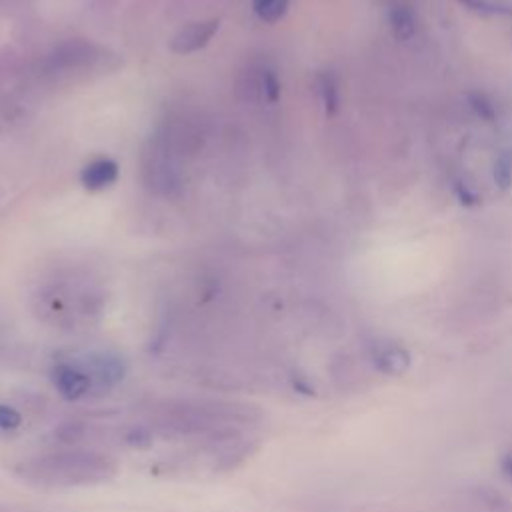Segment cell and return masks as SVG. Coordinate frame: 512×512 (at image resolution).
<instances>
[{
	"mask_svg": "<svg viewBox=\"0 0 512 512\" xmlns=\"http://www.w3.org/2000/svg\"><path fill=\"white\" fill-rule=\"evenodd\" d=\"M494 178H496L500 188H508L510 186V182H512V162H510L508 156H502V158L496 160Z\"/></svg>",
	"mask_w": 512,
	"mask_h": 512,
	"instance_id": "11",
	"label": "cell"
},
{
	"mask_svg": "<svg viewBox=\"0 0 512 512\" xmlns=\"http://www.w3.org/2000/svg\"><path fill=\"white\" fill-rule=\"evenodd\" d=\"M50 382L54 384L60 398L68 402L96 396L90 376L72 356L60 358L50 366Z\"/></svg>",
	"mask_w": 512,
	"mask_h": 512,
	"instance_id": "3",
	"label": "cell"
},
{
	"mask_svg": "<svg viewBox=\"0 0 512 512\" xmlns=\"http://www.w3.org/2000/svg\"><path fill=\"white\" fill-rule=\"evenodd\" d=\"M262 86H264V94H266V98H268L270 102H276V100H278V96H280V82L276 80L274 72L264 70V74H262Z\"/></svg>",
	"mask_w": 512,
	"mask_h": 512,
	"instance_id": "12",
	"label": "cell"
},
{
	"mask_svg": "<svg viewBox=\"0 0 512 512\" xmlns=\"http://www.w3.org/2000/svg\"><path fill=\"white\" fill-rule=\"evenodd\" d=\"M72 358L90 376L96 396L118 386L128 372V364L124 356L112 350H88V352L72 354Z\"/></svg>",
	"mask_w": 512,
	"mask_h": 512,
	"instance_id": "2",
	"label": "cell"
},
{
	"mask_svg": "<svg viewBox=\"0 0 512 512\" xmlns=\"http://www.w3.org/2000/svg\"><path fill=\"white\" fill-rule=\"evenodd\" d=\"M320 92H322L326 112L332 114L338 108V86H336V80L330 74H324L320 78Z\"/></svg>",
	"mask_w": 512,
	"mask_h": 512,
	"instance_id": "9",
	"label": "cell"
},
{
	"mask_svg": "<svg viewBox=\"0 0 512 512\" xmlns=\"http://www.w3.org/2000/svg\"><path fill=\"white\" fill-rule=\"evenodd\" d=\"M372 364L386 374H400L410 366V354L392 342H376L370 348Z\"/></svg>",
	"mask_w": 512,
	"mask_h": 512,
	"instance_id": "5",
	"label": "cell"
},
{
	"mask_svg": "<svg viewBox=\"0 0 512 512\" xmlns=\"http://www.w3.org/2000/svg\"><path fill=\"white\" fill-rule=\"evenodd\" d=\"M22 426V414L10 406L0 402V432H14Z\"/></svg>",
	"mask_w": 512,
	"mask_h": 512,
	"instance_id": "10",
	"label": "cell"
},
{
	"mask_svg": "<svg viewBox=\"0 0 512 512\" xmlns=\"http://www.w3.org/2000/svg\"><path fill=\"white\" fill-rule=\"evenodd\" d=\"M390 24L398 40H408L416 34V16L406 4H396L390 10Z\"/></svg>",
	"mask_w": 512,
	"mask_h": 512,
	"instance_id": "7",
	"label": "cell"
},
{
	"mask_svg": "<svg viewBox=\"0 0 512 512\" xmlns=\"http://www.w3.org/2000/svg\"><path fill=\"white\" fill-rule=\"evenodd\" d=\"M218 30V20H202V22H192L186 28H182L174 40H172V50L178 54H188L194 52L202 46L208 44V40L214 36Z\"/></svg>",
	"mask_w": 512,
	"mask_h": 512,
	"instance_id": "4",
	"label": "cell"
},
{
	"mask_svg": "<svg viewBox=\"0 0 512 512\" xmlns=\"http://www.w3.org/2000/svg\"><path fill=\"white\" fill-rule=\"evenodd\" d=\"M462 2H466L468 6H472V8L480 10V12H500L498 6H494V4H490L486 0H462Z\"/></svg>",
	"mask_w": 512,
	"mask_h": 512,
	"instance_id": "13",
	"label": "cell"
},
{
	"mask_svg": "<svg viewBox=\"0 0 512 512\" xmlns=\"http://www.w3.org/2000/svg\"><path fill=\"white\" fill-rule=\"evenodd\" d=\"M502 470H504V474H506V476H510V478H512V454H510V456H506V458L502 460Z\"/></svg>",
	"mask_w": 512,
	"mask_h": 512,
	"instance_id": "14",
	"label": "cell"
},
{
	"mask_svg": "<svg viewBox=\"0 0 512 512\" xmlns=\"http://www.w3.org/2000/svg\"><path fill=\"white\" fill-rule=\"evenodd\" d=\"M118 178V164L112 158H98L86 164L80 172V182L88 190H102Z\"/></svg>",
	"mask_w": 512,
	"mask_h": 512,
	"instance_id": "6",
	"label": "cell"
},
{
	"mask_svg": "<svg viewBox=\"0 0 512 512\" xmlns=\"http://www.w3.org/2000/svg\"><path fill=\"white\" fill-rule=\"evenodd\" d=\"M14 474L40 488H86L110 482L118 462L100 450L70 446L28 456L14 466Z\"/></svg>",
	"mask_w": 512,
	"mask_h": 512,
	"instance_id": "1",
	"label": "cell"
},
{
	"mask_svg": "<svg viewBox=\"0 0 512 512\" xmlns=\"http://www.w3.org/2000/svg\"><path fill=\"white\" fill-rule=\"evenodd\" d=\"M288 10V0H254V12L264 22L280 20Z\"/></svg>",
	"mask_w": 512,
	"mask_h": 512,
	"instance_id": "8",
	"label": "cell"
}]
</instances>
